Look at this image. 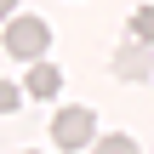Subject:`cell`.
<instances>
[{
  "label": "cell",
  "mask_w": 154,
  "mask_h": 154,
  "mask_svg": "<svg viewBox=\"0 0 154 154\" xmlns=\"http://www.w3.org/2000/svg\"><path fill=\"white\" fill-rule=\"evenodd\" d=\"M0 46H6L17 63H40V57H46V46H51V29H46V17H6Z\"/></svg>",
  "instance_id": "obj_1"
},
{
  "label": "cell",
  "mask_w": 154,
  "mask_h": 154,
  "mask_svg": "<svg viewBox=\"0 0 154 154\" xmlns=\"http://www.w3.org/2000/svg\"><path fill=\"white\" fill-rule=\"evenodd\" d=\"M57 86H63V74H57L46 57H40V63L29 69V80H23V91H29V97H57Z\"/></svg>",
  "instance_id": "obj_4"
},
{
  "label": "cell",
  "mask_w": 154,
  "mask_h": 154,
  "mask_svg": "<svg viewBox=\"0 0 154 154\" xmlns=\"http://www.w3.org/2000/svg\"><path fill=\"white\" fill-rule=\"evenodd\" d=\"M17 103H23V91H17V86H11V80H0V114H11V109H17Z\"/></svg>",
  "instance_id": "obj_7"
},
{
  "label": "cell",
  "mask_w": 154,
  "mask_h": 154,
  "mask_svg": "<svg viewBox=\"0 0 154 154\" xmlns=\"http://www.w3.org/2000/svg\"><path fill=\"white\" fill-rule=\"evenodd\" d=\"M0 17H17V0H0Z\"/></svg>",
  "instance_id": "obj_8"
},
{
  "label": "cell",
  "mask_w": 154,
  "mask_h": 154,
  "mask_svg": "<svg viewBox=\"0 0 154 154\" xmlns=\"http://www.w3.org/2000/svg\"><path fill=\"white\" fill-rule=\"evenodd\" d=\"M91 131H97L91 109H57V120H51V143L57 149H86V143H97Z\"/></svg>",
  "instance_id": "obj_2"
},
{
  "label": "cell",
  "mask_w": 154,
  "mask_h": 154,
  "mask_svg": "<svg viewBox=\"0 0 154 154\" xmlns=\"http://www.w3.org/2000/svg\"><path fill=\"white\" fill-rule=\"evenodd\" d=\"M109 69H114L120 80H149V74H154V46H149V40H126V46L114 51Z\"/></svg>",
  "instance_id": "obj_3"
},
{
  "label": "cell",
  "mask_w": 154,
  "mask_h": 154,
  "mask_svg": "<svg viewBox=\"0 0 154 154\" xmlns=\"http://www.w3.org/2000/svg\"><path fill=\"white\" fill-rule=\"evenodd\" d=\"M91 154H143V149H137L126 131H109V137H97V143H91Z\"/></svg>",
  "instance_id": "obj_5"
},
{
  "label": "cell",
  "mask_w": 154,
  "mask_h": 154,
  "mask_svg": "<svg viewBox=\"0 0 154 154\" xmlns=\"http://www.w3.org/2000/svg\"><path fill=\"white\" fill-rule=\"evenodd\" d=\"M131 40H149L154 46V6H137L131 11Z\"/></svg>",
  "instance_id": "obj_6"
}]
</instances>
